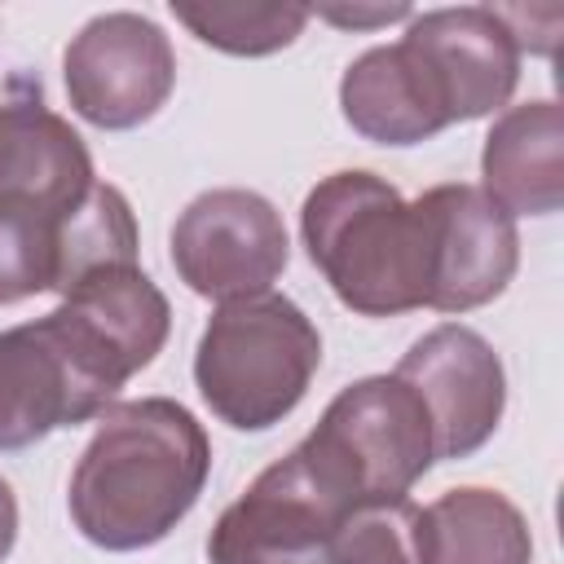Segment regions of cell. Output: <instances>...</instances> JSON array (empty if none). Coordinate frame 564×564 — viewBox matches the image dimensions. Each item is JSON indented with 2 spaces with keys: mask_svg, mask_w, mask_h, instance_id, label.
Wrapping results in <instances>:
<instances>
[{
  "mask_svg": "<svg viewBox=\"0 0 564 564\" xmlns=\"http://www.w3.org/2000/svg\"><path fill=\"white\" fill-rule=\"evenodd\" d=\"M207 471L212 441L181 401H110L70 471L66 507L93 546L145 551L194 511Z\"/></svg>",
  "mask_w": 564,
  "mask_h": 564,
  "instance_id": "1",
  "label": "cell"
},
{
  "mask_svg": "<svg viewBox=\"0 0 564 564\" xmlns=\"http://www.w3.org/2000/svg\"><path fill=\"white\" fill-rule=\"evenodd\" d=\"M300 238L335 300L361 317L427 308L423 212L375 172L322 176L300 207Z\"/></svg>",
  "mask_w": 564,
  "mask_h": 564,
  "instance_id": "2",
  "label": "cell"
},
{
  "mask_svg": "<svg viewBox=\"0 0 564 564\" xmlns=\"http://www.w3.org/2000/svg\"><path fill=\"white\" fill-rule=\"evenodd\" d=\"M322 366V335L278 291L220 304L194 348V383L207 410L234 432H269L308 392Z\"/></svg>",
  "mask_w": 564,
  "mask_h": 564,
  "instance_id": "3",
  "label": "cell"
},
{
  "mask_svg": "<svg viewBox=\"0 0 564 564\" xmlns=\"http://www.w3.org/2000/svg\"><path fill=\"white\" fill-rule=\"evenodd\" d=\"M300 449L352 507L405 498L436 463L427 410L397 375H370L339 388Z\"/></svg>",
  "mask_w": 564,
  "mask_h": 564,
  "instance_id": "4",
  "label": "cell"
},
{
  "mask_svg": "<svg viewBox=\"0 0 564 564\" xmlns=\"http://www.w3.org/2000/svg\"><path fill=\"white\" fill-rule=\"evenodd\" d=\"M352 502L295 445L269 463L212 524V564H326L330 538Z\"/></svg>",
  "mask_w": 564,
  "mask_h": 564,
  "instance_id": "5",
  "label": "cell"
},
{
  "mask_svg": "<svg viewBox=\"0 0 564 564\" xmlns=\"http://www.w3.org/2000/svg\"><path fill=\"white\" fill-rule=\"evenodd\" d=\"M70 110L106 132L150 123L176 88V53L163 26L145 13H97L62 53Z\"/></svg>",
  "mask_w": 564,
  "mask_h": 564,
  "instance_id": "6",
  "label": "cell"
},
{
  "mask_svg": "<svg viewBox=\"0 0 564 564\" xmlns=\"http://www.w3.org/2000/svg\"><path fill=\"white\" fill-rule=\"evenodd\" d=\"M291 260L282 212L256 189H207L172 225L176 278L216 304L264 295Z\"/></svg>",
  "mask_w": 564,
  "mask_h": 564,
  "instance_id": "7",
  "label": "cell"
},
{
  "mask_svg": "<svg viewBox=\"0 0 564 564\" xmlns=\"http://www.w3.org/2000/svg\"><path fill=\"white\" fill-rule=\"evenodd\" d=\"M427 410L436 458H467L476 454L502 423L507 410V370L494 344L463 326L441 322L392 370Z\"/></svg>",
  "mask_w": 564,
  "mask_h": 564,
  "instance_id": "8",
  "label": "cell"
},
{
  "mask_svg": "<svg viewBox=\"0 0 564 564\" xmlns=\"http://www.w3.org/2000/svg\"><path fill=\"white\" fill-rule=\"evenodd\" d=\"M427 229V308L467 313L507 291L520 264L516 216L480 185H432L414 198Z\"/></svg>",
  "mask_w": 564,
  "mask_h": 564,
  "instance_id": "9",
  "label": "cell"
},
{
  "mask_svg": "<svg viewBox=\"0 0 564 564\" xmlns=\"http://www.w3.org/2000/svg\"><path fill=\"white\" fill-rule=\"evenodd\" d=\"M401 44L419 62L445 123L502 110L520 84V48L494 4L414 13Z\"/></svg>",
  "mask_w": 564,
  "mask_h": 564,
  "instance_id": "10",
  "label": "cell"
},
{
  "mask_svg": "<svg viewBox=\"0 0 564 564\" xmlns=\"http://www.w3.org/2000/svg\"><path fill=\"white\" fill-rule=\"evenodd\" d=\"M48 317L62 326L84 370L110 392L145 370L172 330V304L141 264H110L79 278Z\"/></svg>",
  "mask_w": 564,
  "mask_h": 564,
  "instance_id": "11",
  "label": "cell"
},
{
  "mask_svg": "<svg viewBox=\"0 0 564 564\" xmlns=\"http://www.w3.org/2000/svg\"><path fill=\"white\" fill-rule=\"evenodd\" d=\"M115 401L70 352L57 322H22L0 330V454L26 449L57 427L97 419Z\"/></svg>",
  "mask_w": 564,
  "mask_h": 564,
  "instance_id": "12",
  "label": "cell"
},
{
  "mask_svg": "<svg viewBox=\"0 0 564 564\" xmlns=\"http://www.w3.org/2000/svg\"><path fill=\"white\" fill-rule=\"evenodd\" d=\"M93 154L84 137L44 106L40 84L0 106V194L70 212L93 189Z\"/></svg>",
  "mask_w": 564,
  "mask_h": 564,
  "instance_id": "13",
  "label": "cell"
},
{
  "mask_svg": "<svg viewBox=\"0 0 564 564\" xmlns=\"http://www.w3.org/2000/svg\"><path fill=\"white\" fill-rule=\"evenodd\" d=\"M485 194L507 216H551L564 203V110L560 101L507 106L480 150Z\"/></svg>",
  "mask_w": 564,
  "mask_h": 564,
  "instance_id": "14",
  "label": "cell"
},
{
  "mask_svg": "<svg viewBox=\"0 0 564 564\" xmlns=\"http://www.w3.org/2000/svg\"><path fill=\"white\" fill-rule=\"evenodd\" d=\"M339 110L348 128L375 145H419L449 128L401 40L375 44L348 62L339 79Z\"/></svg>",
  "mask_w": 564,
  "mask_h": 564,
  "instance_id": "15",
  "label": "cell"
},
{
  "mask_svg": "<svg viewBox=\"0 0 564 564\" xmlns=\"http://www.w3.org/2000/svg\"><path fill=\"white\" fill-rule=\"evenodd\" d=\"M533 533L524 511L485 485L445 489L423 507V564H529Z\"/></svg>",
  "mask_w": 564,
  "mask_h": 564,
  "instance_id": "16",
  "label": "cell"
},
{
  "mask_svg": "<svg viewBox=\"0 0 564 564\" xmlns=\"http://www.w3.org/2000/svg\"><path fill=\"white\" fill-rule=\"evenodd\" d=\"M110 264H137V220L128 198L115 185L93 181V189L70 212H62L53 291L66 295L79 278Z\"/></svg>",
  "mask_w": 564,
  "mask_h": 564,
  "instance_id": "17",
  "label": "cell"
},
{
  "mask_svg": "<svg viewBox=\"0 0 564 564\" xmlns=\"http://www.w3.org/2000/svg\"><path fill=\"white\" fill-rule=\"evenodd\" d=\"M172 18L198 40L234 57H264L308 26V4H189L172 0Z\"/></svg>",
  "mask_w": 564,
  "mask_h": 564,
  "instance_id": "18",
  "label": "cell"
},
{
  "mask_svg": "<svg viewBox=\"0 0 564 564\" xmlns=\"http://www.w3.org/2000/svg\"><path fill=\"white\" fill-rule=\"evenodd\" d=\"M57 225L62 212H48L18 194H0V304L53 291Z\"/></svg>",
  "mask_w": 564,
  "mask_h": 564,
  "instance_id": "19",
  "label": "cell"
},
{
  "mask_svg": "<svg viewBox=\"0 0 564 564\" xmlns=\"http://www.w3.org/2000/svg\"><path fill=\"white\" fill-rule=\"evenodd\" d=\"M326 564H423V507L410 498L357 502L339 520Z\"/></svg>",
  "mask_w": 564,
  "mask_h": 564,
  "instance_id": "20",
  "label": "cell"
},
{
  "mask_svg": "<svg viewBox=\"0 0 564 564\" xmlns=\"http://www.w3.org/2000/svg\"><path fill=\"white\" fill-rule=\"evenodd\" d=\"M308 13H317V18H326V22H335V26H352V31H366V26H388V22H410L414 18V9L410 4H370V9H344V4H317V9H308Z\"/></svg>",
  "mask_w": 564,
  "mask_h": 564,
  "instance_id": "21",
  "label": "cell"
},
{
  "mask_svg": "<svg viewBox=\"0 0 564 564\" xmlns=\"http://www.w3.org/2000/svg\"><path fill=\"white\" fill-rule=\"evenodd\" d=\"M13 542H18V498H13L9 480L0 476V564L9 560Z\"/></svg>",
  "mask_w": 564,
  "mask_h": 564,
  "instance_id": "22",
  "label": "cell"
}]
</instances>
